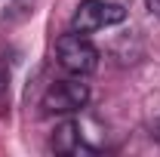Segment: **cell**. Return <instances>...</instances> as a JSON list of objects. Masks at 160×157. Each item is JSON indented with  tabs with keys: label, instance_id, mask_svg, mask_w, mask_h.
I'll list each match as a JSON object with an SVG mask.
<instances>
[{
	"label": "cell",
	"instance_id": "5b68a950",
	"mask_svg": "<svg viewBox=\"0 0 160 157\" xmlns=\"http://www.w3.org/2000/svg\"><path fill=\"white\" fill-rule=\"evenodd\" d=\"M151 136H154V139H157V142H160V117L154 120V123H151Z\"/></svg>",
	"mask_w": 160,
	"mask_h": 157
},
{
	"label": "cell",
	"instance_id": "52a82bcc",
	"mask_svg": "<svg viewBox=\"0 0 160 157\" xmlns=\"http://www.w3.org/2000/svg\"><path fill=\"white\" fill-rule=\"evenodd\" d=\"M3 86H6V68L0 65V93H3Z\"/></svg>",
	"mask_w": 160,
	"mask_h": 157
},
{
	"label": "cell",
	"instance_id": "277c9868",
	"mask_svg": "<svg viewBox=\"0 0 160 157\" xmlns=\"http://www.w3.org/2000/svg\"><path fill=\"white\" fill-rule=\"evenodd\" d=\"M52 148L62 154H71L80 148V126L74 120H65L62 126H56V136H52Z\"/></svg>",
	"mask_w": 160,
	"mask_h": 157
},
{
	"label": "cell",
	"instance_id": "6da1fadb",
	"mask_svg": "<svg viewBox=\"0 0 160 157\" xmlns=\"http://www.w3.org/2000/svg\"><path fill=\"white\" fill-rule=\"evenodd\" d=\"M56 62H59L68 74L83 77V74H92L99 68V49L89 43L86 34L71 31V34H62L56 40Z\"/></svg>",
	"mask_w": 160,
	"mask_h": 157
},
{
	"label": "cell",
	"instance_id": "8992f818",
	"mask_svg": "<svg viewBox=\"0 0 160 157\" xmlns=\"http://www.w3.org/2000/svg\"><path fill=\"white\" fill-rule=\"evenodd\" d=\"M148 9H151L154 16H160V0H148Z\"/></svg>",
	"mask_w": 160,
	"mask_h": 157
},
{
	"label": "cell",
	"instance_id": "7a4b0ae2",
	"mask_svg": "<svg viewBox=\"0 0 160 157\" xmlns=\"http://www.w3.org/2000/svg\"><path fill=\"white\" fill-rule=\"evenodd\" d=\"M86 102H89V86L80 83V77L71 74L68 80H56V83L46 89V96H43V111H46V114H74Z\"/></svg>",
	"mask_w": 160,
	"mask_h": 157
},
{
	"label": "cell",
	"instance_id": "3957f363",
	"mask_svg": "<svg viewBox=\"0 0 160 157\" xmlns=\"http://www.w3.org/2000/svg\"><path fill=\"white\" fill-rule=\"evenodd\" d=\"M126 19V9L120 3H105V0H83L71 19V28L80 31V34H92V31H102L108 25H120Z\"/></svg>",
	"mask_w": 160,
	"mask_h": 157
}]
</instances>
